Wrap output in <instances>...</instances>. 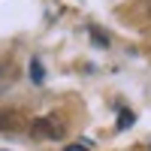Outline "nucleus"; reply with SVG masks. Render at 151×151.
Listing matches in <instances>:
<instances>
[{
    "label": "nucleus",
    "instance_id": "3",
    "mask_svg": "<svg viewBox=\"0 0 151 151\" xmlns=\"http://www.w3.org/2000/svg\"><path fill=\"white\" fill-rule=\"evenodd\" d=\"M30 79H33L36 85H42V82H45V70H42V60H40V58H33V60H30Z\"/></svg>",
    "mask_w": 151,
    "mask_h": 151
},
{
    "label": "nucleus",
    "instance_id": "7",
    "mask_svg": "<svg viewBox=\"0 0 151 151\" xmlns=\"http://www.w3.org/2000/svg\"><path fill=\"white\" fill-rule=\"evenodd\" d=\"M67 151H85V148H82V145H70Z\"/></svg>",
    "mask_w": 151,
    "mask_h": 151
},
{
    "label": "nucleus",
    "instance_id": "1",
    "mask_svg": "<svg viewBox=\"0 0 151 151\" xmlns=\"http://www.w3.org/2000/svg\"><path fill=\"white\" fill-rule=\"evenodd\" d=\"M30 136L33 139H64V124L58 118H33Z\"/></svg>",
    "mask_w": 151,
    "mask_h": 151
},
{
    "label": "nucleus",
    "instance_id": "2",
    "mask_svg": "<svg viewBox=\"0 0 151 151\" xmlns=\"http://www.w3.org/2000/svg\"><path fill=\"white\" fill-rule=\"evenodd\" d=\"M21 124H24V115L15 109H0V133H15L21 130Z\"/></svg>",
    "mask_w": 151,
    "mask_h": 151
},
{
    "label": "nucleus",
    "instance_id": "6",
    "mask_svg": "<svg viewBox=\"0 0 151 151\" xmlns=\"http://www.w3.org/2000/svg\"><path fill=\"white\" fill-rule=\"evenodd\" d=\"M91 36H94V40H97L100 45H109V40H106V36H103V33H100V30H91Z\"/></svg>",
    "mask_w": 151,
    "mask_h": 151
},
{
    "label": "nucleus",
    "instance_id": "5",
    "mask_svg": "<svg viewBox=\"0 0 151 151\" xmlns=\"http://www.w3.org/2000/svg\"><path fill=\"white\" fill-rule=\"evenodd\" d=\"M127 127H133V112L124 109L121 115H118V130H127Z\"/></svg>",
    "mask_w": 151,
    "mask_h": 151
},
{
    "label": "nucleus",
    "instance_id": "4",
    "mask_svg": "<svg viewBox=\"0 0 151 151\" xmlns=\"http://www.w3.org/2000/svg\"><path fill=\"white\" fill-rule=\"evenodd\" d=\"M12 85V67L9 64H0V94H6Z\"/></svg>",
    "mask_w": 151,
    "mask_h": 151
},
{
    "label": "nucleus",
    "instance_id": "8",
    "mask_svg": "<svg viewBox=\"0 0 151 151\" xmlns=\"http://www.w3.org/2000/svg\"><path fill=\"white\" fill-rule=\"evenodd\" d=\"M148 15H151V6H148Z\"/></svg>",
    "mask_w": 151,
    "mask_h": 151
}]
</instances>
